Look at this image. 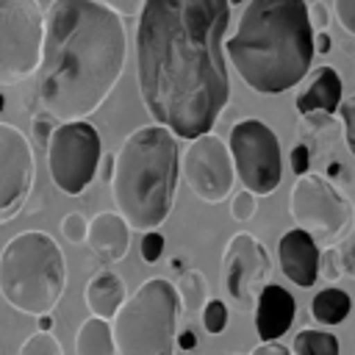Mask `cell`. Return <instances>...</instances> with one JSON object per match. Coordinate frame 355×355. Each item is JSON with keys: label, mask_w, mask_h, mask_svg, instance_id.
<instances>
[{"label": "cell", "mask_w": 355, "mask_h": 355, "mask_svg": "<svg viewBox=\"0 0 355 355\" xmlns=\"http://www.w3.org/2000/svg\"><path fill=\"white\" fill-rule=\"evenodd\" d=\"M333 8H336L341 28L355 36V0H333Z\"/></svg>", "instance_id": "obj_31"}, {"label": "cell", "mask_w": 355, "mask_h": 355, "mask_svg": "<svg viewBox=\"0 0 355 355\" xmlns=\"http://www.w3.org/2000/svg\"><path fill=\"white\" fill-rule=\"evenodd\" d=\"M183 305L166 277L144 280L116 311L111 336L116 355H175Z\"/></svg>", "instance_id": "obj_6"}, {"label": "cell", "mask_w": 355, "mask_h": 355, "mask_svg": "<svg viewBox=\"0 0 355 355\" xmlns=\"http://www.w3.org/2000/svg\"><path fill=\"white\" fill-rule=\"evenodd\" d=\"M44 14L36 0H0V86L31 78L42 61Z\"/></svg>", "instance_id": "obj_7"}, {"label": "cell", "mask_w": 355, "mask_h": 355, "mask_svg": "<svg viewBox=\"0 0 355 355\" xmlns=\"http://www.w3.org/2000/svg\"><path fill=\"white\" fill-rule=\"evenodd\" d=\"M100 166V133L86 119L64 122L47 141V169L58 191L80 194Z\"/></svg>", "instance_id": "obj_10"}, {"label": "cell", "mask_w": 355, "mask_h": 355, "mask_svg": "<svg viewBox=\"0 0 355 355\" xmlns=\"http://www.w3.org/2000/svg\"><path fill=\"white\" fill-rule=\"evenodd\" d=\"M3 105H6V97H3V94H0V111H3Z\"/></svg>", "instance_id": "obj_38"}, {"label": "cell", "mask_w": 355, "mask_h": 355, "mask_svg": "<svg viewBox=\"0 0 355 355\" xmlns=\"http://www.w3.org/2000/svg\"><path fill=\"white\" fill-rule=\"evenodd\" d=\"M352 311V300L344 288H322L313 300H311V316L319 324H341Z\"/></svg>", "instance_id": "obj_20"}, {"label": "cell", "mask_w": 355, "mask_h": 355, "mask_svg": "<svg viewBox=\"0 0 355 355\" xmlns=\"http://www.w3.org/2000/svg\"><path fill=\"white\" fill-rule=\"evenodd\" d=\"M128 300V288L125 280L114 272V269H100L97 275L89 277V283L83 286V302L89 308L92 316L111 322L116 316V311L122 308V302Z\"/></svg>", "instance_id": "obj_17"}, {"label": "cell", "mask_w": 355, "mask_h": 355, "mask_svg": "<svg viewBox=\"0 0 355 355\" xmlns=\"http://www.w3.org/2000/svg\"><path fill=\"white\" fill-rule=\"evenodd\" d=\"M164 236L158 233V230H150V233H144L141 236V244H139V252H141V261L144 263H155L158 258H161V252H164Z\"/></svg>", "instance_id": "obj_28"}, {"label": "cell", "mask_w": 355, "mask_h": 355, "mask_svg": "<svg viewBox=\"0 0 355 355\" xmlns=\"http://www.w3.org/2000/svg\"><path fill=\"white\" fill-rule=\"evenodd\" d=\"M341 100H344V92H341V78H338V72H336L333 67H322V69L313 75L311 86L297 97V111L305 114V116H313V114L330 116V114L338 111Z\"/></svg>", "instance_id": "obj_18"}, {"label": "cell", "mask_w": 355, "mask_h": 355, "mask_svg": "<svg viewBox=\"0 0 355 355\" xmlns=\"http://www.w3.org/2000/svg\"><path fill=\"white\" fill-rule=\"evenodd\" d=\"M338 338L327 330H316V327H305L294 336L291 344V355H338Z\"/></svg>", "instance_id": "obj_21"}, {"label": "cell", "mask_w": 355, "mask_h": 355, "mask_svg": "<svg viewBox=\"0 0 355 355\" xmlns=\"http://www.w3.org/2000/svg\"><path fill=\"white\" fill-rule=\"evenodd\" d=\"M308 19H311V28L316 25L319 31H324L327 28V8H324V3H311L308 6Z\"/></svg>", "instance_id": "obj_34"}, {"label": "cell", "mask_w": 355, "mask_h": 355, "mask_svg": "<svg viewBox=\"0 0 355 355\" xmlns=\"http://www.w3.org/2000/svg\"><path fill=\"white\" fill-rule=\"evenodd\" d=\"M36 322H39V333H50V330H53V316H50V313L39 316Z\"/></svg>", "instance_id": "obj_37"}, {"label": "cell", "mask_w": 355, "mask_h": 355, "mask_svg": "<svg viewBox=\"0 0 355 355\" xmlns=\"http://www.w3.org/2000/svg\"><path fill=\"white\" fill-rule=\"evenodd\" d=\"M250 355H291V349L283 347L280 341H261L258 347L250 349Z\"/></svg>", "instance_id": "obj_33"}, {"label": "cell", "mask_w": 355, "mask_h": 355, "mask_svg": "<svg viewBox=\"0 0 355 355\" xmlns=\"http://www.w3.org/2000/svg\"><path fill=\"white\" fill-rule=\"evenodd\" d=\"M341 252L336 250V247H327L324 252H319V275L324 277V280H338L341 277Z\"/></svg>", "instance_id": "obj_27"}, {"label": "cell", "mask_w": 355, "mask_h": 355, "mask_svg": "<svg viewBox=\"0 0 355 355\" xmlns=\"http://www.w3.org/2000/svg\"><path fill=\"white\" fill-rule=\"evenodd\" d=\"M61 236L69 241V244H83L86 236H89V219L78 211L72 214H64L61 216Z\"/></svg>", "instance_id": "obj_25"}, {"label": "cell", "mask_w": 355, "mask_h": 355, "mask_svg": "<svg viewBox=\"0 0 355 355\" xmlns=\"http://www.w3.org/2000/svg\"><path fill=\"white\" fill-rule=\"evenodd\" d=\"M255 211H258L255 194H250L247 189H241L239 194H233V200H230V216L236 222H250L255 216Z\"/></svg>", "instance_id": "obj_26"}, {"label": "cell", "mask_w": 355, "mask_h": 355, "mask_svg": "<svg viewBox=\"0 0 355 355\" xmlns=\"http://www.w3.org/2000/svg\"><path fill=\"white\" fill-rule=\"evenodd\" d=\"M175 288H178L180 305H183L186 311H202L205 302L211 300V297H208V291H211V288H208V280H205V275H202L200 269L183 272Z\"/></svg>", "instance_id": "obj_22"}, {"label": "cell", "mask_w": 355, "mask_h": 355, "mask_svg": "<svg viewBox=\"0 0 355 355\" xmlns=\"http://www.w3.org/2000/svg\"><path fill=\"white\" fill-rule=\"evenodd\" d=\"M308 166H311V150H308L305 144H297V147L291 150V169H294V175H297V178L308 175Z\"/></svg>", "instance_id": "obj_32"}, {"label": "cell", "mask_w": 355, "mask_h": 355, "mask_svg": "<svg viewBox=\"0 0 355 355\" xmlns=\"http://www.w3.org/2000/svg\"><path fill=\"white\" fill-rule=\"evenodd\" d=\"M178 141L164 125H144L125 136L114 155L111 194L116 214L141 233L166 222L178 191Z\"/></svg>", "instance_id": "obj_4"}, {"label": "cell", "mask_w": 355, "mask_h": 355, "mask_svg": "<svg viewBox=\"0 0 355 355\" xmlns=\"http://www.w3.org/2000/svg\"><path fill=\"white\" fill-rule=\"evenodd\" d=\"M17 355H64V349L53 333H31Z\"/></svg>", "instance_id": "obj_23"}, {"label": "cell", "mask_w": 355, "mask_h": 355, "mask_svg": "<svg viewBox=\"0 0 355 355\" xmlns=\"http://www.w3.org/2000/svg\"><path fill=\"white\" fill-rule=\"evenodd\" d=\"M230 0H144L136 28L139 94L178 139L211 133L230 100L225 33Z\"/></svg>", "instance_id": "obj_1"}, {"label": "cell", "mask_w": 355, "mask_h": 355, "mask_svg": "<svg viewBox=\"0 0 355 355\" xmlns=\"http://www.w3.org/2000/svg\"><path fill=\"white\" fill-rule=\"evenodd\" d=\"M67 288V261L44 230H22L0 252V297L25 316L50 313Z\"/></svg>", "instance_id": "obj_5"}, {"label": "cell", "mask_w": 355, "mask_h": 355, "mask_svg": "<svg viewBox=\"0 0 355 355\" xmlns=\"http://www.w3.org/2000/svg\"><path fill=\"white\" fill-rule=\"evenodd\" d=\"M180 178L191 194L208 205H216L230 197L236 169L227 144L216 133L197 136L180 153Z\"/></svg>", "instance_id": "obj_11"}, {"label": "cell", "mask_w": 355, "mask_h": 355, "mask_svg": "<svg viewBox=\"0 0 355 355\" xmlns=\"http://www.w3.org/2000/svg\"><path fill=\"white\" fill-rule=\"evenodd\" d=\"M233 3H241V0H230V6H233Z\"/></svg>", "instance_id": "obj_39"}, {"label": "cell", "mask_w": 355, "mask_h": 355, "mask_svg": "<svg viewBox=\"0 0 355 355\" xmlns=\"http://www.w3.org/2000/svg\"><path fill=\"white\" fill-rule=\"evenodd\" d=\"M313 50H316V53H327V50H330V36H327L324 31H319V33L313 36Z\"/></svg>", "instance_id": "obj_36"}, {"label": "cell", "mask_w": 355, "mask_h": 355, "mask_svg": "<svg viewBox=\"0 0 355 355\" xmlns=\"http://www.w3.org/2000/svg\"><path fill=\"white\" fill-rule=\"evenodd\" d=\"M227 150L233 158L236 178L250 194L263 197L280 186V178H283L280 141L266 122L261 119L236 122L227 139Z\"/></svg>", "instance_id": "obj_8"}, {"label": "cell", "mask_w": 355, "mask_h": 355, "mask_svg": "<svg viewBox=\"0 0 355 355\" xmlns=\"http://www.w3.org/2000/svg\"><path fill=\"white\" fill-rule=\"evenodd\" d=\"M338 114H341V122H344L347 147H349V153L355 155V97H344L341 105H338Z\"/></svg>", "instance_id": "obj_29"}, {"label": "cell", "mask_w": 355, "mask_h": 355, "mask_svg": "<svg viewBox=\"0 0 355 355\" xmlns=\"http://www.w3.org/2000/svg\"><path fill=\"white\" fill-rule=\"evenodd\" d=\"M288 211L297 227L305 230L316 244L338 239L355 222L352 202L324 175L316 172L297 178V183L291 186Z\"/></svg>", "instance_id": "obj_9"}, {"label": "cell", "mask_w": 355, "mask_h": 355, "mask_svg": "<svg viewBox=\"0 0 355 355\" xmlns=\"http://www.w3.org/2000/svg\"><path fill=\"white\" fill-rule=\"evenodd\" d=\"M319 244L300 227L286 230L277 241L280 272L300 288H311L319 280Z\"/></svg>", "instance_id": "obj_14"}, {"label": "cell", "mask_w": 355, "mask_h": 355, "mask_svg": "<svg viewBox=\"0 0 355 355\" xmlns=\"http://www.w3.org/2000/svg\"><path fill=\"white\" fill-rule=\"evenodd\" d=\"M297 313V302L288 288L277 283H266L255 300V333L261 341H277L288 333Z\"/></svg>", "instance_id": "obj_15"}, {"label": "cell", "mask_w": 355, "mask_h": 355, "mask_svg": "<svg viewBox=\"0 0 355 355\" xmlns=\"http://www.w3.org/2000/svg\"><path fill=\"white\" fill-rule=\"evenodd\" d=\"M55 128H58V122H55L53 116H47L44 111L33 116V136H36V141H39L42 147H47V141H50V136H53Z\"/></svg>", "instance_id": "obj_30"}, {"label": "cell", "mask_w": 355, "mask_h": 355, "mask_svg": "<svg viewBox=\"0 0 355 355\" xmlns=\"http://www.w3.org/2000/svg\"><path fill=\"white\" fill-rule=\"evenodd\" d=\"M89 250L103 263H116L128 255L130 247V225L116 211H100L89 219Z\"/></svg>", "instance_id": "obj_16"}, {"label": "cell", "mask_w": 355, "mask_h": 355, "mask_svg": "<svg viewBox=\"0 0 355 355\" xmlns=\"http://www.w3.org/2000/svg\"><path fill=\"white\" fill-rule=\"evenodd\" d=\"M75 355H116L111 324L97 316L83 319L75 333Z\"/></svg>", "instance_id": "obj_19"}, {"label": "cell", "mask_w": 355, "mask_h": 355, "mask_svg": "<svg viewBox=\"0 0 355 355\" xmlns=\"http://www.w3.org/2000/svg\"><path fill=\"white\" fill-rule=\"evenodd\" d=\"M197 347V336H194V330H183V333H178V349H194Z\"/></svg>", "instance_id": "obj_35"}, {"label": "cell", "mask_w": 355, "mask_h": 355, "mask_svg": "<svg viewBox=\"0 0 355 355\" xmlns=\"http://www.w3.org/2000/svg\"><path fill=\"white\" fill-rule=\"evenodd\" d=\"M36 161L28 136L0 122V225L11 222L33 191Z\"/></svg>", "instance_id": "obj_12"}, {"label": "cell", "mask_w": 355, "mask_h": 355, "mask_svg": "<svg viewBox=\"0 0 355 355\" xmlns=\"http://www.w3.org/2000/svg\"><path fill=\"white\" fill-rule=\"evenodd\" d=\"M128 36L119 14L97 0H53L44 14L36 97L58 125L83 122L122 78Z\"/></svg>", "instance_id": "obj_2"}, {"label": "cell", "mask_w": 355, "mask_h": 355, "mask_svg": "<svg viewBox=\"0 0 355 355\" xmlns=\"http://www.w3.org/2000/svg\"><path fill=\"white\" fill-rule=\"evenodd\" d=\"M227 319H230V311H227V305L222 300H208L205 302V308H202V327H205V333H211V336L225 333Z\"/></svg>", "instance_id": "obj_24"}, {"label": "cell", "mask_w": 355, "mask_h": 355, "mask_svg": "<svg viewBox=\"0 0 355 355\" xmlns=\"http://www.w3.org/2000/svg\"><path fill=\"white\" fill-rule=\"evenodd\" d=\"M272 272V261L266 247L252 236V233H236L225 252H222V266H219V277H222V288L225 294L239 302L247 305L252 300H258L261 288L266 286V277Z\"/></svg>", "instance_id": "obj_13"}, {"label": "cell", "mask_w": 355, "mask_h": 355, "mask_svg": "<svg viewBox=\"0 0 355 355\" xmlns=\"http://www.w3.org/2000/svg\"><path fill=\"white\" fill-rule=\"evenodd\" d=\"M313 28L305 0H250L239 28L225 39V55L258 94L297 86L313 58Z\"/></svg>", "instance_id": "obj_3"}]
</instances>
